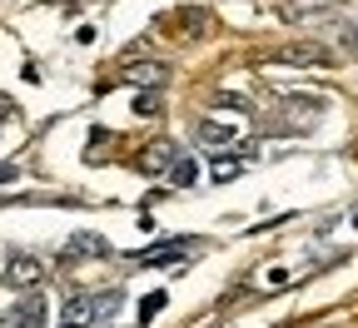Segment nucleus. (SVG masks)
<instances>
[{"instance_id": "f257e3e1", "label": "nucleus", "mask_w": 358, "mask_h": 328, "mask_svg": "<svg viewBox=\"0 0 358 328\" xmlns=\"http://www.w3.org/2000/svg\"><path fill=\"white\" fill-rule=\"evenodd\" d=\"M6 323H15V328H45V323H50V304H45L40 294H30V299H20L6 313Z\"/></svg>"}, {"instance_id": "f03ea898", "label": "nucleus", "mask_w": 358, "mask_h": 328, "mask_svg": "<svg viewBox=\"0 0 358 328\" xmlns=\"http://www.w3.org/2000/svg\"><path fill=\"white\" fill-rule=\"evenodd\" d=\"M40 273H45V269H40L35 254H10V264H6V284H10V289H35Z\"/></svg>"}, {"instance_id": "7ed1b4c3", "label": "nucleus", "mask_w": 358, "mask_h": 328, "mask_svg": "<svg viewBox=\"0 0 358 328\" xmlns=\"http://www.w3.org/2000/svg\"><path fill=\"white\" fill-rule=\"evenodd\" d=\"M105 254H110V239H100V234H70V244L60 249L65 264H75V259H105Z\"/></svg>"}, {"instance_id": "20e7f679", "label": "nucleus", "mask_w": 358, "mask_h": 328, "mask_svg": "<svg viewBox=\"0 0 358 328\" xmlns=\"http://www.w3.org/2000/svg\"><path fill=\"white\" fill-rule=\"evenodd\" d=\"M134 164H140L145 174H164V169L179 164V145H169V139H155V145H150L140 159H134Z\"/></svg>"}, {"instance_id": "39448f33", "label": "nucleus", "mask_w": 358, "mask_h": 328, "mask_svg": "<svg viewBox=\"0 0 358 328\" xmlns=\"http://www.w3.org/2000/svg\"><path fill=\"white\" fill-rule=\"evenodd\" d=\"M199 244L194 239H174V244H155V249H140L134 254V264H179L185 254H194Z\"/></svg>"}, {"instance_id": "423d86ee", "label": "nucleus", "mask_w": 358, "mask_h": 328, "mask_svg": "<svg viewBox=\"0 0 358 328\" xmlns=\"http://www.w3.org/2000/svg\"><path fill=\"white\" fill-rule=\"evenodd\" d=\"M274 65H329V50L324 45H284L274 50Z\"/></svg>"}, {"instance_id": "0eeeda50", "label": "nucleus", "mask_w": 358, "mask_h": 328, "mask_svg": "<svg viewBox=\"0 0 358 328\" xmlns=\"http://www.w3.org/2000/svg\"><path fill=\"white\" fill-rule=\"evenodd\" d=\"M124 80H134V85H155V90H159V85H164V65H159V60H140V65L124 70Z\"/></svg>"}, {"instance_id": "6e6552de", "label": "nucleus", "mask_w": 358, "mask_h": 328, "mask_svg": "<svg viewBox=\"0 0 358 328\" xmlns=\"http://www.w3.org/2000/svg\"><path fill=\"white\" fill-rule=\"evenodd\" d=\"M199 139H204V145H234V124H224V120H199Z\"/></svg>"}, {"instance_id": "1a4fd4ad", "label": "nucleus", "mask_w": 358, "mask_h": 328, "mask_svg": "<svg viewBox=\"0 0 358 328\" xmlns=\"http://www.w3.org/2000/svg\"><path fill=\"white\" fill-rule=\"evenodd\" d=\"M194 179H199V164L179 155V164L169 169V184H174V190H194Z\"/></svg>"}, {"instance_id": "9d476101", "label": "nucleus", "mask_w": 358, "mask_h": 328, "mask_svg": "<svg viewBox=\"0 0 358 328\" xmlns=\"http://www.w3.org/2000/svg\"><path fill=\"white\" fill-rule=\"evenodd\" d=\"M169 299H164V289H155V294H145L140 299V323H150V318H159V308H164Z\"/></svg>"}, {"instance_id": "9b49d317", "label": "nucleus", "mask_w": 358, "mask_h": 328, "mask_svg": "<svg viewBox=\"0 0 358 328\" xmlns=\"http://www.w3.org/2000/svg\"><path fill=\"white\" fill-rule=\"evenodd\" d=\"M239 169H244V155H234V159H229V155H219V159H214V179H219V184H224V179H234Z\"/></svg>"}, {"instance_id": "f8f14e48", "label": "nucleus", "mask_w": 358, "mask_h": 328, "mask_svg": "<svg viewBox=\"0 0 358 328\" xmlns=\"http://www.w3.org/2000/svg\"><path fill=\"white\" fill-rule=\"evenodd\" d=\"M134 115H159V90H140V95H134Z\"/></svg>"}, {"instance_id": "ddd939ff", "label": "nucleus", "mask_w": 358, "mask_h": 328, "mask_svg": "<svg viewBox=\"0 0 358 328\" xmlns=\"http://www.w3.org/2000/svg\"><path fill=\"white\" fill-rule=\"evenodd\" d=\"M15 174H20V169H15V164H0V184H10V179H15Z\"/></svg>"}, {"instance_id": "4468645a", "label": "nucleus", "mask_w": 358, "mask_h": 328, "mask_svg": "<svg viewBox=\"0 0 358 328\" xmlns=\"http://www.w3.org/2000/svg\"><path fill=\"white\" fill-rule=\"evenodd\" d=\"M10 110H15V105H10V100H6V95H0V120H6V115H10Z\"/></svg>"}]
</instances>
